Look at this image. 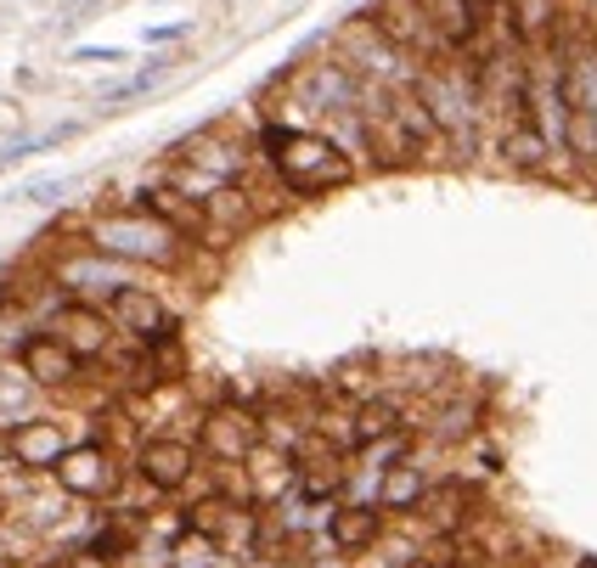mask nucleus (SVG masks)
<instances>
[{
    "label": "nucleus",
    "mask_w": 597,
    "mask_h": 568,
    "mask_svg": "<svg viewBox=\"0 0 597 568\" xmlns=\"http://www.w3.org/2000/svg\"><path fill=\"white\" fill-rule=\"evenodd\" d=\"M417 102L429 108V119L446 136V152L457 163L490 152V113H485V90H479V68L468 51L440 57V62H422L417 68Z\"/></svg>",
    "instance_id": "f257e3e1"
},
{
    "label": "nucleus",
    "mask_w": 597,
    "mask_h": 568,
    "mask_svg": "<svg viewBox=\"0 0 597 568\" xmlns=\"http://www.w3.org/2000/svg\"><path fill=\"white\" fill-rule=\"evenodd\" d=\"M253 147H260V158L277 169V180L288 186L293 198L338 192V186H350L361 175L321 130H299V124H282V119H260V124H253Z\"/></svg>",
    "instance_id": "f03ea898"
},
{
    "label": "nucleus",
    "mask_w": 597,
    "mask_h": 568,
    "mask_svg": "<svg viewBox=\"0 0 597 568\" xmlns=\"http://www.w3.org/2000/svg\"><path fill=\"white\" fill-rule=\"evenodd\" d=\"M84 242L102 248V253H113V259H130L141 270H181L187 253H192V242L181 231H169L163 220L141 215L136 203L91 215V220H84Z\"/></svg>",
    "instance_id": "7ed1b4c3"
},
{
    "label": "nucleus",
    "mask_w": 597,
    "mask_h": 568,
    "mask_svg": "<svg viewBox=\"0 0 597 568\" xmlns=\"http://www.w3.org/2000/svg\"><path fill=\"white\" fill-rule=\"evenodd\" d=\"M176 163H187V169H198V175H215L220 186H242V192L260 203V215H271L277 203L260 192V169H271L266 158H260V147H253V136L242 141L231 124H203V130H192V136H181L176 147Z\"/></svg>",
    "instance_id": "20e7f679"
},
{
    "label": "nucleus",
    "mask_w": 597,
    "mask_h": 568,
    "mask_svg": "<svg viewBox=\"0 0 597 568\" xmlns=\"http://www.w3.org/2000/svg\"><path fill=\"white\" fill-rule=\"evenodd\" d=\"M327 51L345 62L361 84H384V90H411L417 84V57L411 51H400L367 12L361 18H350V23H338L332 29V40H327Z\"/></svg>",
    "instance_id": "39448f33"
},
{
    "label": "nucleus",
    "mask_w": 597,
    "mask_h": 568,
    "mask_svg": "<svg viewBox=\"0 0 597 568\" xmlns=\"http://www.w3.org/2000/svg\"><path fill=\"white\" fill-rule=\"evenodd\" d=\"M51 281L68 293V299H79V305H108L113 293H125V288H147L141 281V265H130V259H113V253H102V248H73V253H62L57 265H51Z\"/></svg>",
    "instance_id": "423d86ee"
},
{
    "label": "nucleus",
    "mask_w": 597,
    "mask_h": 568,
    "mask_svg": "<svg viewBox=\"0 0 597 568\" xmlns=\"http://www.w3.org/2000/svg\"><path fill=\"white\" fill-rule=\"evenodd\" d=\"M102 439V422H79V417H57V411H34L29 422L7 428V456L29 472H51L73 445Z\"/></svg>",
    "instance_id": "0eeeda50"
},
{
    "label": "nucleus",
    "mask_w": 597,
    "mask_h": 568,
    "mask_svg": "<svg viewBox=\"0 0 597 568\" xmlns=\"http://www.w3.org/2000/svg\"><path fill=\"white\" fill-rule=\"evenodd\" d=\"M51 479H57V490L73 496V501H113V496L125 490L130 472L119 467V456H113L102 439H84V445H73V450L51 467Z\"/></svg>",
    "instance_id": "6e6552de"
},
{
    "label": "nucleus",
    "mask_w": 597,
    "mask_h": 568,
    "mask_svg": "<svg viewBox=\"0 0 597 568\" xmlns=\"http://www.w3.org/2000/svg\"><path fill=\"white\" fill-rule=\"evenodd\" d=\"M102 310H108V321H113L125 338H136V343H152V349H176V343H181V316L169 310L152 288H125V293H113Z\"/></svg>",
    "instance_id": "1a4fd4ad"
},
{
    "label": "nucleus",
    "mask_w": 597,
    "mask_h": 568,
    "mask_svg": "<svg viewBox=\"0 0 597 568\" xmlns=\"http://www.w3.org/2000/svg\"><path fill=\"white\" fill-rule=\"evenodd\" d=\"M130 472L147 479L158 496H181L187 479L198 472V439H187V434H147L136 445V467Z\"/></svg>",
    "instance_id": "9d476101"
},
{
    "label": "nucleus",
    "mask_w": 597,
    "mask_h": 568,
    "mask_svg": "<svg viewBox=\"0 0 597 568\" xmlns=\"http://www.w3.org/2000/svg\"><path fill=\"white\" fill-rule=\"evenodd\" d=\"M367 18L400 46V51H411L417 62H440V57H457L446 40H440V29L429 23V12H422V0H372L367 7Z\"/></svg>",
    "instance_id": "9b49d317"
},
{
    "label": "nucleus",
    "mask_w": 597,
    "mask_h": 568,
    "mask_svg": "<svg viewBox=\"0 0 597 568\" xmlns=\"http://www.w3.org/2000/svg\"><path fill=\"white\" fill-rule=\"evenodd\" d=\"M46 332H51L57 343H68L84 366H97V360L113 349V338H119V327L108 321L102 305H79V299H68L62 310H51V316H46Z\"/></svg>",
    "instance_id": "f8f14e48"
},
{
    "label": "nucleus",
    "mask_w": 597,
    "mask_h": 568,
    "mask_svg": "<svg viewBox=\"0 0 597 568\" xmlns=\"http://www.w3.org/2000/svg\"><path fill=\"white\" fill-rule=\"evenodd\" d=\"M237 467H242V490H248L253 507H277V501L299 485V461H293L288 450L266 445V439H253L248 456H242Z\"/></svg>",
    "instance_id": "ddd939ff"
},
{
    "label": "nucleus",
    "mask_w": 597,
    "mask_h": 568,
    "mask_svg": "<svg viewBox=\"0 0 597 568\" xmlns=\"http://www.w3.org/2000/svg\"><path fill=\"white\" fill-rule=\"evenodd\" d=\"M490 163L501 169V175H525V180H553V147L541 141V130L530 124V119H514L507 130H496V141H490Z\"/></svg>",
    "instance_id": "4468645a"
},
{
    "label": "nucleus",
    "mask_w": 597,
    "mask_h": 568,
    "mask_svg": "<svg viewBox=\"0 0 597 568\" xmlns=\"http://www.w3.org/2000/svg\"><path fill=\"white\" fill-rule=\"evenodd\" d=\"M18 366L34 377V383H40L46 395H51V389L62 395V389H79V383H84V360H79L68 343H57L46 327H40V332L18 349Z\"/></svg>",
    "instance_id": "2eb2a0df"
},
{
    "label": "nucleus",
    "mask_w": 597,
    "mask_h": 568,
    "mask_svg": "<svg viewBox=\"0 0 597 568\" xmlns=\"http://www.w3.org/2000/svg\"><path fill=\"white\" fill-rule=\"evenodd\" d=\"M389 535V512L384 507H361V501H338L332 507V524H327V546L338 557H367L378 540Z\"/></svg>",
    "instance_id": "dca6fc26"
},
{
    "label": "nucleus",
    "mask_w": 597,
    "mask_h": 568,
    "mask_svg": "<svg viewBox=\"0 0 597 568\" xmlns=\"http://www.w3.org/2000/svg\"><path fill=\"white\" fill-rule=\"evenodd\" d=\"M507 23H514V40L525 51L553 46L558 29L569 23V0H507Z\"/></svg>",
    "instance_id": "f3484780"
},
{
    "label": "nucleus",
    "mask_w": 597,
    "mask_h": 568,
    "mask_svg": "<svg viewBox=\"0 0 597 568\" xmlns=\"http://www.w3.org/2000/svg\"><path fill=\"white\" fill-rule=\"evenodd\" d=\"M422 12H429V23L440 29V40L451 51H468L479 40V18H474L468 0H422Z\"/></svg>",
    "instance_id": "a211bd4d"
},
{
    "label": "nucleus",
    "mask_w": 597,
    "mask_h": 568,
    "mask_svg": "<svg viewBox=\"0 0 597 568\" xmlns=\"http://www.w3.org/2000/svg\"><path fill=\"white\" fill-rule=\"evenodd\" d=\"M176 62H181V57H147V62H141L130 79H119V84H108V90H102V102H108V108H119V102H136V97H147V90H158L169 73H176Z\"/></svg>",
    "instance_id": "6ab92c4d"
},
{
    "label": "nucleus",
    "mask_w": 597,
    "mask_h": 568,
    "mask_svg": "<svg viewBox=\"0 0 597 568\" xmlns=\"http://www.w3.org/2000/svg\"><path fill=\"white\" fill-rule=\"evenodd\" d=\"M226 562V546H220V535H209V529H192L187 524V535L169 546V568H220Z\"/></svg>",
    "instance_id": "aec40b11"
},
{
    "label": "nucleus",
    "mask_w": 597,
    "mask_h": 568,
    "mask_svg": "<svg viewBox=\"0 0 597 568\" xmlns=\"http://www.w3.org/2000/svg\"><path fill=\"white\" fill-rule=\"evenodd\" d=\"M62 192H68V180L46 175V180H29V186H18V192H12V203H57Z\"/></svg>",
    "instance_id": "412c9836"
},
{
    "label": "nucleus",
    "mask_w": 597,
    "mask_h": 568,
    "mask_svg": "<svg viewBox=\"0 0 597 568\" xmlns=\"http://www.w3.org/2000/svg\"><path fill=\"white\" fill-rule=\"evenodd\" d=\"M51 568H125V562H113V557H97V551H57L51 557Z\"/></svg>",
    "instance_id": "4be33fe9"
},
{
    "label": "nucleus",
    "mask_w": 597,
    "mask_h": 568,
    "mask_svg": "<svg viewBox=\"0 0 597 568\" xmlns=\"http://www.w3.org/2000/svg\"><path fill=\"white\" fill-rule=\"evenodd\" d=\"M231 568H282V551H271V546H253V551L231 557Z\"/></svg>",
    "instance_id": "5701e85b"
},
{
    "label": "nucleus",
    "mask_w": 597,
    "mask_h": 568,
    "mask_svg": "<svg viewBox=\"0 0 597 568\" xmlns=\"http://www.w3.org/2000/svg\"><path fill=\"white\" fill-rule=\"evenodd\" d=\"M73 62H125V51L119 46H79Z\"/></svg>",
    "instance_id": "b1692460"
},
{
    "label": "nucleus",
    "mask_w": 597,
    "mask_h": 568,
    "mask_svg": "<svg viewBox=\"0 0 597 568\" xmlns=\"http://www.w3.org/2000/svg\"><path fill=\"white\" fill-rule=\"evenodd\" d=\"M181 34H192V23H158V29H147V40H152V46H163V40H181Z\"/></svg>",
    "instance_id": "393cba45"
},
{
    "label": "nucleus",
    "mask_w": 597,
    "mask_h": 568,
    "mask_svg": "<svg viewBox=\"0 0 597 568\" xmlns=\"http://www.w3.org/2000/svg\"><path fill=\"white\" fill-rule=\"evenodd\" d=\"M91 12H102V0H68V7H62V18H68V23L91 18Z\"/></svg>",
    "instance_id": "a878e982"
},
{
    "label": "nucleus",
    "mask_w": 597,
    "mask_h": 568,
    "mask_svg": "<svg viewBox=\"0 0 597 568\" xmlns=\"http://www.w3.org/2000/svg\"><path fill=\"white\" fill-rule=\"evenodd\" d=\"M451 568H501V562H485V557H457Z\"/></svg>",
    "instance_id": "bb28decb"
},
{
    "label": "nucleus",
    "mask_w": 597,
    "mask_h": 568,
    "mask_svg": "<svg viewBox=\"0 0 597 568\" xmlns=\"http://www.w3.org/2000/svg\"><path fill=\"white\" fill-rule=\"evenodd\" d=\"M220 568H231V557H226V562H220Z\"/></svg>",
    "instance_id": "cd10ccee"
},
{
    "label": "nucleus",
    "mask_w": 597,
    "mask_h": 568,
    "mask_svg": "<svg viewBox=\"0 0 597 568\" xmlns=\"http://www.w3.org/2000/svg\"><path fill=\"white\" fill-rule=\"evenodd\" d=\"M591 119H597V113H591ZM591 186H597V175H591Z\"/></svg>",
    "instance_id": "c85d7f7f"
}]
</instances>
